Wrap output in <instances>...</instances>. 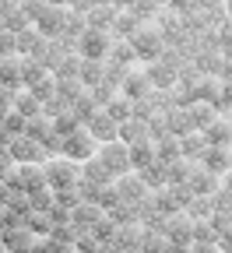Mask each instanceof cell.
Instances as JSON below:
<instances>
[{"label": "cell", "mask_w": 232, "mask_h": 253, "mask_svg": "<svg viewBox=\"0 0 232 253\" xmlns=\"http://www.w3.org/2000/svg\"><path fill=\"white\" fill-rule=\"evenodd\" d=\"M78 172H81V166L78 162H71V158H49V162H43V176H46V186H53V190H71L74 183H78Z\"/></svg>", "instance_id": "cell-1"}, {"label": "cell", "mask_w": 232, "mask_h": 253, "mask_svg": "<svg viewBox=\"0 0 232 253\" xmlns=\"http://www.w3.org/2000/svg\"><path fill=\"white\" fill-rule=\"evenodd\" d=\"M95 151H98V144L92 141V134L85 130V126H81V130H74L71 137H63V158H71V162H88V158H95Z\"/></svg>", "instance_id": "cell-2"}, {"label": "cell", "mask_w": 232, "mask_h": 253, "mask_svg": "<svg viewBox=\"0 0 232 253\" xmlns=\"http://www.w3.org/2000/svg\"><path fill=\"white\" fill-rule=\"evenodd\" d=\"M95 158L102 162V169H106L109 176H127V172H130V162H127V144H120V141L102 144V148L95 151Z\"/></svg>", "instance_id": "cell-3"}, {"label": "cell", "mask_w": 232, "mask_h": 253, "mask_svg": "<svg viewBox=\"0 0 232 253\" xmlns=\"http://www.w3.org/2000/svg\"><path fill=\"white\" fill-rule=\"evenodd\" d=\"M7 151H11V158H14L18 166H43V162H46L43 144L28 141V137H14V141L7 144Z\"/></svg>", "instance_id": "cell-4"}, {"label": "cell", "mask_w": 232, "mask_h": 253, "mask_svg": "<svg viewBox=\"0 0 232 253\" xmlns=\"http://www.w3.org/2000/svg\"><path fill=\"white\" fill-rule=\"evenodd\" d=\"M109 49H113V46H109V36H106V32H92V28L81 32V56H85V60L102 63V56H106Z\"/></svg>", "instance_id": "cell-5"}, {"label": "cell", "mask_w": 232, "mask_h": 253, "mask_svg": "<svg viewBox=\"0 0 232 253\" xmlns=\"http://www.w3.org/2000/svg\"><path fill=\"white\" fill-rule=\"evenodd\" d=\"M14 176H11V183L14 186H25L28 194H39V190L46 186V176H43V166H18V169H11Z\"/></svg>", "instance_id": "cell-6"}, {"label": "cell", "mask_w": 232, "mask_h": 253, "mask_svg": "<svg viewBox=\"0 0 232 253\" xmlns=\"http://www.w3.org/2000/svg\"><path fill=\"white\" fill-rule=\"evenodd\" d=\"M85 130L92 134V141H95V144H113V141H116V123H113L106 113H95V116L88 120Z\"/></svg>", "instance_id": "cell-7"}, {"label": "cell", "mask_w": 232, "mask_h": 253, "mask_svg": "<svg viewBox=\"0 0 232 253\" xmlns=\"http://www.w3.org/2000/svg\"><path fill=\"white\" fill-rule=\"evenodd\" d=\"M201 162H204V172L225 176V172L232 169V151H229V148H208V151L201 155Z\"/></svg>", "instance_id": "cell-8"}, {"label": "cell", "mask_w": 232, "mask_h": 253, "mask_svg": "<svg viewBox=\"0 0 232 253\" xmlns=\"http://www.w3.org/2000/svg\"><path fill=\"white\" fill-rule=\"evenodd\" d=\"M120 88H123V99H127L130 106H134V102H141V99H148V95H151V81H148L144 74H127Z\"/></svg>", "instance_id": "cell-9"}, {"label": "cell", "mask_w": 232, "mask_h": 253, "mask_svg": "<svg viewBox=\"0 0 232 253\" xmlns=\"http://www.w3.org/2000/svg\"><path fill=\"white\" fill-rule=\"evenodd\" d=\"M116 141L120 144H144L148 141V123H141V120H127V123H120L116 126Z\"/></svg>", "instance_id": "cell-10"}, {"label": "cell", "mask_w": 232, "mask_h": 253, "mask_svg": "<svg viewBox=\"0 0 232 253\" xmlns=\"http://www.w3.org/2000/svg\"><path fill=\"white\" fill-rule=\"evenodd\" d=\"M201 137H204L208 148H232V123L229 120H215Z\"/></svg>", "instance_id": "cell-11"}, {"label": "cell", "mask_w": 232, "mask_h": 253, "mask_svg": "<svg viewBox=\"0 0 232 253\" xmlns=\"http://www.w3.org/2000/svg\"><path fill=\"white\" fill-rule=\"evenodd\" d=\"M130 49H134V56H158V49H162L158 32H151V28L138 32V36H134V42H130Z\"/></svg>", "instance_id": "cell-12"}, {"label": "cell", "mask_w": 232, "mask_h": 253, "mask_svg": "<svg viewBox=\"0 0 232 253\" xmlns=\"http://www.w3.org/2000/svg\"><path fill=\"white\" fill-rule=\"evenodd\" d=\"M127 162H130V169H148L151 162H155V144L151 141H144V144H130L127 148Z\"/></svg>", "instance_id": "cell-13"}, {"label": "cell", "mask_w": 232, "mask_h": 253, "mask_svg": "<svg viewBox=\"0 0 232 253\" xmlns=\"http://www.w3.org/2000/svg\"><path fill=\"white\" fill-rule=\"evenodd\" d=\"M113 194H116V201H138L144 194V183L138 176H120L116 186H113Z\"/></svg>", "instance_id": "cell-14"}, {"label": "cell", "mask_w": 232, "mask_h": 253, "mask_svg": "<svg viewBox=\"0 0 232 253\" xmlns=\"http://www.w3.org/2000/svg\"><path fill=\"white\" fill-rule=\"evenodd\" d=\"M155 162H158V166H173V162H180V141H176V137L158 141V144H155Z\"/></svg>", "instance_id": "cell-15"}, {"label": "cell", "mask_w": 232, "mask_h": 253, "mask_svg": "<svg viewBox=\"0 0 232 253\" xmlns=\"http://www.w3.org/2000/svg\"><path fill=\"white\" fill-rule=\"evenodd\" d=\"M102 78H106V67H102V63H95V60H85L81 71H78V81L88 84V88H98V84H102Z\"/></svg>", "instance_id": "cell-16"}, {"label": "cell", "mask_w": 232, "mask_h": 253, "mask_svg": "<svg viewBox=\"0 0 232 253\" xmlns=\"http://www.w3.org/2000/svg\"><path fill=\"white\" fill-rule=\"evenodd\" d=\"M0 84H4V88H18L21 84V63L14 60V56H7L4 63H0Z\"/></svg>", "instance_id": "cell-17"}, {"label": "cell", "mask_w": 232, "mask_h": 253, "mask_svg": "<svg viewBox=\"0 0 232 253\" xmlns=\"http://www.w3.org/2000/svg\"><path fill=\"white\" fill-rule=\"evenodd\" d=\"M49 126H53V134H56L60 141H63V137H71L74 130H81V123H78V116H74V113H60V116H53V123H49Z\"/></svg>", "instance_id": "cell-18"}, {"label": "cell", "mask_w": 232, "mask_h": 253, "mask_svg": "<svg viewBox=\"0 0 232 253\" xmlns=\"http://www.w3.org/2000/svg\"><path fill=\"white\" fill-rule=\"evenodd\" d=\"M204 151H208V144H204L201 134H186V137H180V158H201Z\"/></svg>", "instance_id": "cell-19"}, {"label": "cell", "mask_w": 232, "mask_h": 253, "mask_svg": "<svg viewBox=\"0 0 232 253\" xmlns=\"http://www.w3.org/2000/svg\"><path fill=\"white\" fill-rule=\"evenodd\" d=\"M190 190H193V194H215V190H218V176H211V172H204V169H193Z\"/></svg>", "instance_id": "cell-20"}, {"label": "cell", "mask_w": 232, "mask_h": 253, "mask_svg": "<svg viewBox=\"0 0 232 253\" xmlns=\"http://www.w3.org/2000/svg\"><path fill=\"white\" fill-rule=\"evenodd\" d=\"M49 74H46V67L43 63H36V60H28V63H21V84H28V88H36V84H43Z\"/></svg>", "instance_id": "cell-21"}, {"label": "cell", "mask_w": 232, "mask_h": 253, "mask_svg": "<svg viewBox=\"0 0 232 253\" xmlns=\"http://www.w3.org/2000/svg\"><path fill=\"white\" fill-rule=\"evenodd\" d=\"M49 134H53V126L46 123V116H36V120H28V123H25V137H28V141H36V144H43Z\"/></svg>", "instance_id": "cell-22"}, {"label": "cell", "mask_w": 232, "mask_h": 253, "mask_svg": "<svg viewBox=\"0 0 232 253\" xmlns=\"http://www.w3.org/2000/svg\"><path fill=\"white\" fill-rule=\"evenodd\" d=\"M43 42V36L36 28H21L18 36H14V53H36V46Z\"/></svg>", "instance_id": "cell-23"}, {"label": "cell", "mask_w": 232, "mask_h": 253, "mask_svg": "<svg viewBox=\"0 0 232 253\" xmlns=\"http://www.w3.org/2000/svg\"><path fill=\"white\" fill-rule=\"evenodd\" d=\"M81 172H85L95 186H98V183H113V176L102 169V162H98V158H88V162H81Z\"/></svg>", "instance_id": "cell-24"}, {"label": "cell", "mask_w": 232, "mask_h": 253, "mask_svg": "<svg viewBox=\"0 0 232 253\" xmlns=\"http://www.w3.org/2000/svg\"><path fill=\"white\" fill-rule=\"evenodd\" d=\"M141 183H144V190L148 186H162V183H169L165 179V166H158V162H151L148 169H141V176H138Z\"/></svg>", "instance_id": "cell-25"}, {"label": "cell", "mask_w": 232, "mask_h": 253, "mask_svg": "<svg viewBox=\"0 0 232 253\" xmlns=\"http://www.w3.org/2000/svg\"><path fill=\"white\" fill-rule=\"evenodd\" d=\"M106 116H109L116 126L127 123V120H130V102H127V99H113V102L106 106Z\"/></svg>", "instance_id": "cell-26"}, {"label": "cell", "mask_w": 232, "mask_h": 253, "mask_svg": "<svg viewBox=\"0 0 232 253\" xmlns=\"http://www.w3.org/2000/svg\"><path fill=\"white\" fill-rule=\"evenodd\" d=\"M109 56H113L116 67H127V63L134 60V49H130V42H120V46H113V49H109Z\"/></svg>", "instance_id": "cell-27"}, {"label": "cell", "mask_w": 232, "mask_h": 253, "mask_svg": "<svg viewBox=\"0 0 232 253\" xmlns=\"http://www.w3.org/2000/svg\"><path fill=\"white\" fill-rule=\"evenodd\" d=\"M201 71H215V74H225V60L218 53H204L201 56Z\"/></svg>", "instance_id": "cell-28"}, {"label": "cell", "mask_w": 232, "mask_h": 253, "mask_svg": "<svg viewBox=\"0 0 232 253\" xmlns=\"http://www.w3.org/2000/svg\"><path fill=\"white\" fill-rule=\"evenodd\" d=\"M116 36H138V21L134 18H127V14H116Z\"/></svg>", "instance_id": "cell-29"}, {"label": "cell", "mask_w": 232, "mask_h": 253, "mask_svg": "<svg viewBox=\"0 0 232 253\" xmlns=\"http://www.w3.org/2000/svg\"><path fill=\"white\" fill-rule=\"evenodd\" d=\"M0 56H18L14 53V32H0Z\"/></svg>", "instance_id": "cell-30"}, {"label": "cell", "mask_w": 232, "mask_h": 253, "mask_svg": "<svg viewBox=\"0 0 232 253\" xmlns=\"http://www.w3.org/2000/svg\"><path fill=\"white\" fill-rule=\"evenodd\" d=\"M11 169H14V158H11V151H7V148H0V179H4V176H11Z\"/></svg>", "instance_id": "cell-31"}, {"label": "cell", "mask_w": 232, "mask_h": 253, "mask_svg": "<svg viewBox=\"0 0 232 253\" xmlns=\"http://www.w3.org/2000/svg\"><path fill=\"white\" fill-rule=\"evenodd\" d=\"M225 106H232V84H229V81H225L222 91H218V109H225Z\"/></svg>", "instance_id": "cell-32"}, {"label": "cell", "mask_w": 232, "mask_h": 253, "mask_svg": "<svg viewBox=\"0 0 232 253\" xmlns=\"http://www.w3.org/2000/svg\"><path fill=\"white\" fill-rule=\"evenodd\" d=\"M0 63H4V56H0Z\"/></svg>", "instance_id": "cell-33"}, {"label": "cell", "mask_w": 232, "mask_h": 253, "mask_svg": "<svg viewBox=\"0 0 232 253\" xmlns=\"http://www.w3.org/2000/svg\"><path fill=\"white\" fill-rule=\"evenodd\" d=\"M229 14H232V7H229Z\"/></svg>", "instance_id": "cell-34"}]
</instances>
